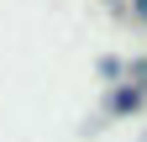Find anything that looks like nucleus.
I'll list each match as a JSON object with an SVG mask.
<instances>
[{"instance_id": "nucleus-1", "label": "nucleus", "mask_w": 147, "mask_h": 142, "mask_svg": "<svg viewBox=\"0 0 147 142\" xmlns=\"http://www.w3.org/2000/svg\"><path fill=\"white\" fill-rule=\"evenodd\" d=\"M137 11H142V16H147V0H137Z\"/></svg>"}]
</instances>
